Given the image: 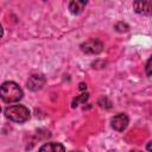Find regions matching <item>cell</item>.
Masks as SVG:
<instances>
[{"label": "cell", "instance_id": "10", "mask_svg": "<svg viewBox=\"0 0 152 152\" xmlns=\"http://www.w3.org/2000/svg\"><path fill=\"white\" fill-rule=\"evenodd\" d=\"M150 68H151V58H148V61H147V63H146V74H147V76L151 75Z\"/></svg>", "mask_w": 152, "mask_h": 152}, {"label": "cell", "instance_id": "6", "mask_svg": "<svg viewBox=\"0 0 152 152\" xmlns=\"http://www.w3.org/2000/svg\"><path fill=\"white\" fill-rule=\"evenodd\" d=\"M133 7L135 8L137 13L144 14V15H148L151 14V7H152V2L151 1H140V2H134Z\"/></svg>", "mask_w": 152, "mask_h": 152}, {"label": "cell", "instance_id": "2", "mask_svg": "<svg viewBox=\"0 0 152 152\" xmlns=\"http://www.w3.org/2000/svg\"><path fill=\"white\" fill-rule=\"evenodd\" d=\"M5 116L14 122H25L30 118V110L23 104H13L5 109Z\"/></svg>", "mask_w": 152, "mask_h": 152}, {"label": "cell", "instance_id": "11", "mask_svg": "<svg viewBox=\"0 0 152 152\" xmlns=\"http://www.w3.org/2000/svg\"><path fill=\"white\" fill-rule=\"evenodd\" d=\"M2 34H4V30H2V26H1V24H0V38L2 37Z\"/></svg>", "mask_w": 152, "mask_h": 152}, {"label": "cell", "instance_id": "5", "mask_svg": "<svg viewBox=\"0 0 152 152\" xmlns=\"http://www.w3.org/2000/svg\"><path fill=\"white\" fill-rule=\"evenodd\" d=\"M45 84V77L43 75H32L27 81V88L32 91H37Z\"/></svg>", "mask_w": 152, "mask_h": 152}, {"label": "cell", "instance_id": "7", "mask_svg": "<svg viewBox=\"0 0 152 152\" xmlns=\"http://www.w3.org/2000/svg\"><path fill=\"white\" fill-rule=\"evenodd\" d=\"M39 152H65V148L59 142H48L39 148Z\"/></svg>", "mask_w": 152, "mask_h": 152}, {"label": "cell", "instance_id": "4", "mask_svg": "<svg viewBox=\"0 0 152 152\" xmlns=\"http://www.w3.org/2000/svg\"><path fill=\"white\" fill-rule=\"evenodd\" d=\"M128 122H129V119H128V116H127L126 114H124V113L116 114L115 116L112 118V121H110L112 127H113L115 131H118V132L124 131V129L128 126Z\"/></svg>", "mask_w": 152, "mask_h": 152}, {"label": "cell", "instance_id": "14", "mask_svg": "<svg viewBox=\"0 0 152 152\" xmlns=\"http://www.w3.org/2000/svg\"><path fill=\"white\" fill-rule=\"evenodd\" d=\"M0 112H1V107H0Z\"/></svg>", "mask_w": 152, "mask_h": 152}, {"label": "cell", "instance_id": "12", "mask_svg": "<svg viewBox=\"0 0 152 152\" xmlns=\"http://www.w3.org/2000/svg\"><path fill=\"white\" fill-rule=\"evenodd\" d=\"M131 152H140V151H131Z\"/></svg>", "mask_w": 152, "mask_h": 152}, {"label": "cell", "instance_id": "1", "mask_svg": "<svg viewBox=\"0 0 152 152\" xmlns=\"http://www.w3.org/2000/svg\"><path fill=\"white\" fill-rule=\"evenodd\" d=\"M23 97L21 88L13 81L4 82L0 86V99L6 103L18 102Z\"/></svg>", "mask_w": 152, "mask_h": 152}, {"label": "cell", "instance_id": "8", "mask_svg": "<svg viewBox=\"0 0 152 152\" xmlns=\"http://www.w3.org/2000/svg\"><path fill=\"white\" fill-rule=\"evenodd\" d=\"M87 5V1H81V0H74L69 4V11L72 13V14H80L83 8L86 7Z\"/></svg>", "mask_w": 152, "mask_h": 152}, {"label": "cell", "instance_id": "13", "mask_svg": "<svg viewBox=\"0 0 152 152\" xmlns=\"http://www.w3.org/2000/svg\"><path fill=\"white\" fill-rule=\"evenodd\" d=\"M71 152H81V151H71Z\"/></svg>", "mask_w": 152, "mask_h": 152}, {"label": "cell", "instance_id": "9", "mask_svg": "<svg viewBox=\"0 0 152 152\" xmlns=\"http://www.w3.org/2000/svg\"><path fill=\"white\" fill-rule=\"evenodd\" d=\"M87 99H88V95H87V94H83L82 96H80L78 99H76V100L74 101V104H72V106L75 107V106H77V103H78L80 101H82V102H84V101H86Z\"/></svg>", "mask_w": 152, "mask_h": 152}, {"label": "cell", "instance_id": "3", "mask_svg": "<svg viewBox=\"0 0 152 152\" xmlns=\"http://www.w3.org/2000/svg\"><path fill=\"white\" fill-rule=\"evenodd\" d=\"M81 50L89 55H97L103 50V44L99 39H90L81 45Z\"/></svg>", "mask_w": 152, "mask_h": 152}]
</instances>
